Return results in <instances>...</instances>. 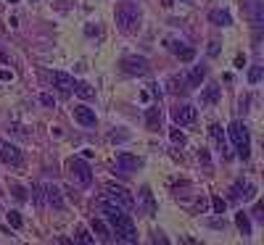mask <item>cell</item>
Returning a JSON list of instances; mask_svg holds the SVG:
<instances>
[{
    "mask_svg": "<svg viewBox=\"0 0 264 245\" xmlns=\"http://www.w3.org/2000/svg\"><path fill=\"white\" fill-rule=\"evenodd\" d=\"M50 79H53V87H58L64 95H69V92L74 90V79L69 77V74H64V71H53Z\"/></svg>",
    "mask_w": 264,
    "mask_h": 245,
    "instance_id": "obj_13",
    "label": "cell"
},
{
    "mask_svg": "<svg viewBox=\"0 0 264 245\" xmlns=\"http://www.w3.org/2000/svg\"><path fill=\"white\" fill-rule=\"evenodd\" d=\"M45 203L53 206L56 211L66 209V201H64V195H61V190H58L56 185H45Z\"/></svg>",
    "mask_w": 264,
    "mask_h": 245,
    "instance_id": "obj_12",
    "label": "cell"
},
{
    "mask_svg": "<svg viewBox=\"0 0 264 245\" xmlns=\"http://www.w3.org/2000/svg\"><path fill=\"white\" fill-rule=\"evenodd\" d=\"M92 232L98 235V240L103 243H114V232H111V227H106V222H100V219H92Z\"/></svg>",
    "mask_w": 264,
    "mask_h": 245,
    "instance_id": "obj_16",
    "label": "cell"
},
{
    "mask_svg": "<svg viewBox=\"0 0 264 245\" xmlns=\"http://www.w3.org/2000/svg\"><path fill=\"white\" fill-rule=\"evenodd\" d=\"M69 174H72V180H77L80 185L92 182V172H90V166H88L84 158H72L69 161Z\"/></svg>",
    "mask_w": 264,
    "mask_h": 245,
    "instance_id": "obj_5",
    "label": "cell"
},
{
    "mask_svg": "<svg viewBox=\"0 0 264 245\" xmlns=\"http://www.w3.org/2000/svg\"><path fill=\"white\" fill-rule=\"evenodd\" d=\"M212 209H214V214H224V209H228V203H224L220 195H214V198H212Z\"/></svg>",
    "mask_w": 264,
    "mask_h": 245,
    "instance_id": "obj_27",
    "label": "cell"
},
{
    "mask_svg": "<svg viewBox=\"0 0 264 245\" xmlns=\"http://www.w3.org/2000/svg\"><path fill=\"white\" fill-rule=\"evenodd\" d=\"M209 135L214 137V143L220 145V150L224 153V158H230V150L224 148V129H222L220 124H212V127H209Z\"/></svg>",
    "mask_w": 264,
    "mask_h": 245,
    "instance_id": "obj_17",
    "label": "cell"
},
{
    "mask_svg": "<svg viewBox=\"0 0 264 245\" xmlns=\"http://www.w3.org/2000/svg\"><path fill=\"white\" fill-rule=\"evenodd\" d=\"M8 3H18V0H8Z\"/></svg>",
    "mask_w": 264,
    "mask_h": 245,
    "instance_id": "obj_36",
    "label": "cell"
},
{
    "mask_svg": "<svg viewBox=\"0 0 264 245\" xmlns=\"http://www.w3.org/2000/svg\"><path fill=\"white\" fill-rule=\"evenodd\" d=\"M40 103H42V106H56V100H53V95H48V92H42V95H40Z\"/></svg>",
    "mask_w": 264,
    "mask_h": 245,
    "instance_id": "obj_30",
    "label": "cell"
},
{
    "mask_svg": "<svg viewBox=\"0 0 264 245\" xmlns=\"http://www.w3.org/2000/svg\"><path fill=\"white\" fill-rule=\"evenodd\" d=\"M32 198L37 206H45V185H34L32 187Z\"/></svg>",
    "mask_w": 264,
    "mask_h": 245,
    "instance_id": "obj_24",
    "label": "cell"
},
{
    "mask_svg": "<svg viewBox=\"0 0 264 245\" xmlns=\"http://www.w3.org/2000/svg\"><path fill=\"white\" fill-rule=\"evenodd\" d=\"M228 135L232 140L235 150H238V156L246 161V158L251 156V137H248V129L246 124H240V121H232V124L228 127Z\"/></svg>",
    "mask_w": 264,
    "mask_h": 245,
    "instance_id": "obj_3",
    "label": "cell"
},
{
    "mask_svg": "<svg viewBox=\"0 0 264 245\" xmlns=\"http://www.w3.org/2000/svg\"><path fill=\"white\" fill-rule=\"evenodd\" d=\"M235 224H238V230H240V235H243V238H248V235H251V222H248V216L246 214H235Z\"/></svg>",
    "mask_w": 264,
    "mask_h": 245,
    "instance_id": "obj_22",
    "label": "cell"
},
{
    "mask_svg": "<svg viewBox=\"0 0 264 245\" xmlns=\"http://www.w3.org/2000/svg\"><path fill=\"white\" fill-rule=\"evenodd\" d=\"M140 198H143V203L148 206V216H154L156 214V203H154V193L148 190V187H143V190H140Z\"/></svg>",
    "mask_w": 264,
    "mask_h": 245,
    "instance_id": "obj_23",
    "label": "cell"
},
{
    "mask_svg": "<svg viewBox=\"0 0 264 245\" xmlns=\"http://www.w3.org/2000/svg\"><path fill=\"white\" fill-rule=\"evenodd\" d=\"M74 240L77 243H84V245H90V243H96V238L88 232V230H77V235H74Z\"/></svg>",
    "mask_w": 264,
    "mask_h": 245,
    "instance_id": "obj_25",
    "label": "cell"
},
{
    "mask_svg": "<svg viewBox=\"0 0 264 245\" xmlns=\"http://www.w3.org/2000/svg\"><path fill=\"white\" fill-rule=\"evenodd\" d=\"M254 216H256L259 222H264V203H256V209H254Z\"/></svg>",
    "mask_w": 264,
    "mask_h": 245,
    "instance_id": "obj_31",
    "label": "cell"
},
{
    "mask_svg": "<svg viewBox=\"0 0 264 245\" xmlns=\"http://www.w3.org/2000/svg\"><path fill=\"white\" fill-rule=\"evenodd\" d=\"M8 224H11L14 230H18V227L24 224V219L18 216V211H8Z\"/></svg>",
    "mask_w": 264,
    "mask_h": 245,
    "instance_id": "obj_28",
    "label": "cell"
},
{
    "mask_svg": "<svg viewBox=\"0 0 264 245\" xmlns=\"http://www.w3.org/2000/svg\"><path fill=\"white\" fill-rule=\"evenodd\" d=\"M0 55H3V53H0Z\"/></svg>",
    "mask_w": 264,
    "mask_h": 245,
    "instance_id": "obj_38",
    "label": "cell"
},
{
    "mask_svg": "<svg viewBox=\"0 0 264 245\" xmlns=\"http://www.w3.org/2000/svg\"><path fill=\"white\" fill-rule=\"evenodd\" d=\"M262 74H264L262 66H251V69H248V82H251V84H256V82L262 79Z\"/></svg>",
    "mask_w": 264,
    "mask_h": 245,
    "instance_id": "obj_26",
    "label": "cell"
},
{
    "mask_svg": "<svg viewBox=\"0 0 264 245\" xmlns=\"http://www.w3.org/2000/svg\"><path fill=\"white\" fill-rule=\"evenodd\" d=\"M146 124H148V129H158V124H162V114H158L156 106L146 111Z\"/></svg>",
    "mask_w": 264,
    "mask_h": 245,
    "instance_id": "obj_21",
    "label": "cell"
},
{
    "mask_svg": "<svg viewBox=\"0 0 264 245\" xmlns=\"http://www.w3.org/2000/svg\"><path fill=\"white\" fill-rule=\"evenodd\" d=\"M204 77H206V69H204V66H193V69L188 71L185 82H188V87H198V84L204 82Z\"/></svg>",
    "mask_w": 264,
    "mask_h": 245,
    "instance_id": "obj_18",
    "label": "cell"
},
{
    "mask_svg": "<svg viewBox=\"0 0 264 245\" xmlns=\"http://www.w3.org/2000/svg\"><path fill=\"white\" fill-rule=\"evenodd\" d=\"M74 119H77L82 127H96V111L88 108V106H74Z\"/></svg>",
    "mask_w": 264,
    "mask_h": 245,
    "instance_id": "obj_14",
    "label": "cell"
},
{
    "mask_svg": "<svg viewBox=\"0 0 264 245\" xmlns=\"http://www.w3.org/2000/svg\"><path fill=\"white\" fill-rule=\"evenodd\" d=\"M74 92H77L82 100H92V98H96V87L88 84V82H74Z\"/></svg>",
    "mask_w": 264,
    "mask_h": 245,
    "instance_id": "obj_20",
    "label": "cell"
},
{
    "mask_svg": "<svg viewBox=\"0 0 264 245\" xmlns=\"http://www.w3.org/2000/svg\"><path fill=\"white\" fill-rule=\"evenodd\" d=\"M172 119L177 121V124H193V121L198 119V108H193V106H177L172 111Z\"/></svg>",
    "mask_w": 264,
    "mask_h": 245,
    "instance_id": "obj_10",
    "label": "cell"
},
{
    "mask_svg": "<svg viewBox=\"0 0 264 245\" xmlns=\"http://www.w3.org/2000/svg\"><path fill=\"white\" fill-rule=\"evenodd\" d=\"M222 100V87L220 84H209L204 92H201V103L204 106H214V103H220Z\"/></svg>",
    "mask_w": 264,
    "mask_h": 245,
    "instance_id": "obj_15",
    "label": "cell"
},
{
    "mask_svg": "<svg viewBox=\"0 0 264 245\" xmlns=\"http://www.w3.org/2000/svg\"><path fill=\"white\" fill-rule=\"evenodd\" d=\"M0 161L8 164V166H22V164H24V153H22L16 145L6 143V140H0Z\"/></svg>",
    "mask_w": 264,
    "mask_h": 245,
    "instance_id": "obj_7",
    "label": "cell"
},
{
    "mask_svg": "<svg viewBox=\"0 0 264 245\" xmlns=\"http://www.w3.org/2000/svg\"><path fill=\"white\" fill-rule=\"evenodd\" d=\"M209 21L216 24V26H230V24H232V16H230L228 11H222V8H216V11L209 13Z\"/></svg>",
    "mask_w": 264,
    "mask_h": 245,
    "instance_id": "obj_19",
    "label": "cell"
},
{
    "mask_svg": "<svg viewBox=\"0 0 264 245\" xmlns=\"http://www.w3.org/2000/svg\"><path fill=\"white\" fill-rule=\"evenodd\" d=\"M220 53V42H212V48H209V55H216Z\"/></svg>",
    "mask_w": 264,
    "mask_h": 245,
    "instance_id": "obj_34",
    "label": "cell"
},
{
    "mask_svg": "<svg viewBox=\"0 0 264 245\" xmlns=\"http://www.w3.org/2000/svg\"><path fill=\"white\" fill-rule=\"evenodd\" d=\"M100 214H103V219L111 224L114 240H119V243H138V230H135V224H132L130 214L122 209V206L111 203V201H100Z\"/></svg>",
    "mask_w": 264,
    "mask_h": 245,
    "instance_id": "obj_1",
    "label": "cell"
},
{
    "mask_svg": "<svg viewBox=\"0 0 264 245\" xmlns=\"http://www.w3.org/2000/svg\"><path fill=\"white\" fill-rule=\"evenodd\" d=\"M14 195L18 198V201H26V193L22 190V187H14Z\"/></svg>",
    "mask_w": 264,
    "mask_h": 245,
    "instance_id": "obj_32",
    "label": "cell"
},
{
    "mask_svg": "<svg viewBox=\"0 0 264 245\" xmlns=\"http://www.w3.org/2000/svg\"><path fill=\"white\" fill-rule=\"evenodd\" d=\"M140 18H143V13H140V5L132 3V0H122L119 8H116V26L124 34H138L140 32Z\"/></svg>",
    "mask_w": 264,
    "mask_h": 245,
    "instance_id": "obj_2",
    "label": "cell"
},
{
    "mask_svg": "<svg viewBox=\"0 0 264 245\" xmlns=\"http://www.w3.org/2000/svg\"><path fill=\"white\" fill-rule=\"evenodd\" d=\"M32 3H34V0H32Z\"/></svg>",
    "mask_w": 264,
    "mask_h": 245,
    "instance_id": "obj_37",
    "label": "cell"
},
{
    "mask_svg": "<svg viewBox=\"0 0 264 245\" xmlns=\"http://www.w3.org/2000/svg\"><path fill=\"white\" fill-rule=\"evenodd\" d=\"M140 166H143V158H138V156H132V153H119L116 156V172H122V174L138 172Z\"/></svg>",
    "mask_w": 264,
    "mask_h": 245,
    "instance_id": "obj_8",
    "label": "cell"
},
{
    "mask_svg": "<svg viewBox=\"0 0 264 245\" xmlns=\"http://www.w3.org/2000/svg\"><path fill=\"white\" fill-rule=\"evenodd\" d=\"M106 195H108V201L111 203H116V206H122L124 211H130L132 206H135V198H132L124 187H116V185H108L106 187Z\"/></svg>",
    "mask_w": 264,
    "mask_h": 245,
    "instance_id": "obj_6",
    "label": "cell"
},
{
    "mask_svg": "<svg viewBox=\"0 0 264 245\" xmlns=\"http://www.w3.org/2000/svg\"><path fill=\"white\" fill-rule=\"evenodd\" d=\"M235 66H238V69H243V66H246V55H238V58H235Z\"/></svg>",
    "mask_w": 264,
    "mask_h": 245,
    "instance_id": "obj_33",
    "label": "cell"
},
{
    "mask_svg": "<svg viewBox=\"0 0 264 245\" xmlns=\"http://www.w3.org/2000/svg\"><path fill=\"white\" fill-rule=\"evenodd\" d=\"M119 66H122V71L132 74V77H146V74L150 71V63H148V58H143V55H124Z\"/></svg>",
    "mask_w": 264,
    "mask_h": 245,
    "instance_id": "obj_4",
    "label": "cell"
},
{
    "mask_svg": "<svg viewBox=\"0 0 264 245\" xmlns=\"http://www.w3.org/2000/svg\"><path fill=\"white\" fill-rule=\"evenodd\" d=\"M169 50H172L180 61H185V63H190V61L196 58V50L190 48V45H185L182 40H180V42H177V40H169Z\"/></svg>",
    "mask_w": 264,
    "mask_h": 245,
    "instance_id": "obj_11",
    "label": "cell"
},
{
    "mask_svg": "<svg viewBox=\"0 0 264 245\" xmlns=\"http://www.w3.org/2000/svg\"><path fill=\"white\" fill-rule=\"evenodd\" d=\"M230 198L232 201H254V198H256V187L251 182H238V185H232Z\"/></svg>",
    "mask_w": 264,
    "mask_h": 245,
    "instance_id": "obj_9",
    "label": "cell"
},
{
    "mask_svg": "<svg viewBox=\"0 0 264 245\" xmlns=\"http://www.w3.org/2000/svg\"><path fill=\"white\" fill-rule=\"evenodd\" d=\"M169 137H172V143H177V145L185 143V135H182L180 129H172V132H169Z\"/></svg>",
    "mask_w": 264,
    "mask_h": 245,
    "instance_id": "obj_29",
    "label": "cell"
},
{
    "mask_svg": "<svg viewBox=\"0 0 264 245\" xmlns=\"http://www.w3.org/2000/svg\"><path fill=\"white\" fill-rule=\"evenodd\" d=\"M164 5H166V8H169V5H174V3H172V0H164Z\"/></svg>",
    "mask_w": 264,
    "mask_h": 245,
    "instance_id": "obj_35",
    "label": "cell"
}]
</instances>
